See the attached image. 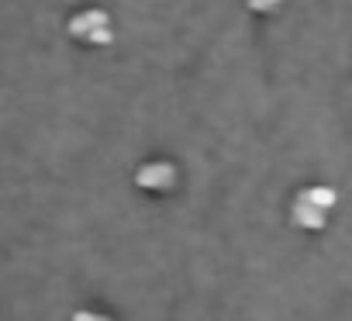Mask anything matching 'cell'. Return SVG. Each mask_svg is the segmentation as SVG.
Returning a JSON list of instances; mask_svg holds the SVG:
<instances>
[{"label": "cell", "mask_w": 352, "mask_h": 321, "mask_svg": "<svg viewBox=\"0 0 352 321\" xmlns=\"http://www.w3.org/2000/svg\"><path fill=\"white\" fill-rule=\"evenodd\" d=\"M66 32H69L73 42H83L90 49H100V45H111L114 42V21L100 8H83V11L69 14Z\"/></svg>", "instance_id": "1"}, {"label": "cell", "mask_w": 352, "mask_h": 321, "mask_svg": "<svg viewBox=\"0 0 352 321\" xmlns=\"http://www.w3.org/2000/svg\"><path fill=\"white\" fill-rule=\"evenodd\" d=\"M249 4V11H256V14H276L280 8H283V0H245Z\"/></svg>", "instance_id": "4"}, {"label": "cell", "mask_w": 352, "mask_h": 321, "mask_svg": "<svg viewBox=\"0 0 352 321\" xmlns=\"http://www.w3.org/2000/svg\"><path fill=\"white\" fill-rule=\"evenodd\" d=\"M135 184L145 194H169L176 187V166L169 163V159H148V163L138 166Z\"/></svg>", "instance_id": "2"}, {"label": "cell", "mask_w": 352, "mask_h": 321, "mask_svg": "<svg viewBox=\"0 0 352 321\" xmlns=\"http://www.w3.org/2000/svg\"><path fill=\"white\" fill-rule=\"evenodd\" d=\"M328 208H321L318 201H311L304 190L294 197V204H290V221L300 228V232H321L324 225H328Z\"/></svg>", "instance_id": "3"}]
</instances>
